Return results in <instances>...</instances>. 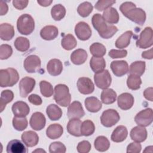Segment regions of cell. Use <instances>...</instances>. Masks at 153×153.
<instances>
[{
	"instance_id": "34",
	"label": "cell",
	"mask_w": 153,
	"mask_h": 153,
	"mask_svg": "<svg viewBox=\"0 0 153 153\" xmlns=\"http://www.w3.org/2000/svg\"><path fill=\"white\" fill-rule=\"evenodd\" d=\"M146 64L143 61H136L132 63L128 69L130 75H133L136 76H141L143 74L145 71Z\"/></svg>"
},
{
	"instance_id": "56",
	"label": "cell",
	"mask_w": 153,
	"mask_h": 153,
	"mask_svg": "<svg viewBox=\"0 0 153 153\" xmlns=\"http://www.w3.org/2000/svg\"><path fill=\"white\" fill-rule=\"evenodd\" d=\"M0 15L4 16L7 14L8 10V5L7 3L3 1H0Z\"/></svg>"
},
{
	"instance_id": "4",
	"label": "cell",
	"mask_w": 153,
	"mask_h": 153,
	"mask_svg": "<svg viewBox=\"0 0 153 153\" xmlns=\"http://www.w3.org/2000/svg\"><path fill=\"white\" fill-rule=\"evenodd\" d=\"M19 79V74L17 70L9 68L0 70V86L1 87H13Z\"/></svg>"
},
{
	"instance_id": "5",
	"label": "cell",
	"mask_w": 153,
	"mask_h": 153,
	"mask_svg": "<svg viewBox=\"0 0 153 153\" xmlns=\"http://www.w3.org/2000/svg\"><path fill=\"white\" fill-rule=\"evenodd\" d=\"M17 28L20 33L25 35H30L35 29V21L33 17L28 14H22L17 19Z\"/></svg>"
},
{
	"instance_id": "16",
	"label": "cell",
	"mask_w": 153,
	"mask_h": 153,
	"mask_svg": "<svg viewBox=\"0 0 153 153\" xmlns=\"http://www.w3.org/2000/svg\"><path fill=\"white\" fill-rule=\"evenodd\" d=\"M111 69L113 74L118 77L126 75L128 72V65L125 60H115L111 63Z\"/></svg>"
},
{
	"instance_id": "12",
	"label": "cell",
	"mask_w": 153,
	"mask_h": 153,
	"mask_svg": "<svg viewBox=\"0 0 153 153\" xmlns=\"http://www.w3.org/2000/svg\"><path fill=\"white\" fill-rule=\"evenodd\" d=\"M36 82L35 79L26 76L23 78L19 82L20 94L22 97H26L33 90Z\"/></svg>"
},
{
	"instance_id": "54",
	"label": "cell",
	"mask_w": 153,
	"mask_h": 153,
	"mask_svg": "<svg viewBox=\"0 0 153 153\" xmlns=\"http://www.w3.org/2000/svg\"><path fill=\"white\" fill-rule=\"evenodd\" d=\"M29 3V1L27 0L24 1H20V0H14L13 1V6L17 10H22L25 8L27 4Z\"/></svg>"
},
{
	"instance_id": "17",
	"label": "cell",
	"mask_w": 153,
	"mask_h": 153,
	"mask_svg": "<svg viewBox=\"0 0 153 153\" xmlns=\"http://www.w3.org/2000/svg\"><path fill=\"white\" fill-rule=\"evenodd\" d=\"M118 107L123 110L130 109L134 104V97L130 93H124L121 94L117 99Z\"/></svg>"
},
{
	"instance_id": "43",
	"label": "cell",
	"mask_w": 153,
	"mask_h": 153,
	"mask_svg": "<svg viewBox=\"0 0 153 153\" xmlns=\"http://www.w3.org/2000/svg\"><path fill=\"white\" fill-rule=\"evenodd\" d=\"M93 7L89 2H84L79 5L77 8L78 14L82 17H88L93 11Z\"/></svg>"
},
{
	"instance_id": "57",
	"label": "cell",
	"mask_w": 153,
	"mask_h": 153,
	"mask_svg": "<svg viewBox=\"0 0 153 153\" xmlns=\"http://www.w3.org/2000/svg\"><path fill=\"white\" fill-rule=\"evenodd\" d=\"M142 57L146 59H152L153 58V53L152 48H151L149 50L142 52Z\"/></svg>"
},
{
	"instance_id": "28",
	"label": "cell",
	"mask_w": 153,
	"mask_h": 153,
	"mask_svg": "<svg viewBox=\"0 0 153 153\" xmlns=\"http://www.w3.org/2000/svg\"><path fill=\"white\" fill-rule=\"evenodd\" d=\"M102 17L106 23L109 24H115L119 21V14L117 10L113 7H109L105 10Z\"/></svg>"
},
{
	"instance_id": "33",
	"label": "cell",
	"mask_w": 153,
	"mask_h": 153,
	"mask_svg": "<svg viewBox=\"0 0 153 153\" xmlns=\"http://www.w3.org/2000/svg\"><path fill=\"white\" fill-rule=\"evenodd\" d=\"M90 66L94 73H98L105 69L106 62L103 57H92L90 60Z\"/></svg>"
},
{
	"instance_id": "10",
	"label": "cell",
	"mask_w": 153,
	"mask_h": 153,
	"mask_svg": "<svg viewBox=\"0 0 153 153\" xmlns=\"http://www.w3.org/2000/svg\"><path fill=\"white\" fill-rule=\"evenodd\" d=\"M41 64V59L38 56L30 55L24 60L23 66L28 73H35L39 71Z\"/></svg>"
},
{
	"instance_id": "13",
	"label": "cell",
	"mask_w": 153,
	"mask_h": 153,
	"mask_svg": "<svg viewBox=\"0 0 153 153\" xmlns=\"http://www.w3.org/2000/svg\"><path fill=\"white\" fill-rule=\"evenodd\" d=\"M67 115L70 119H79L85 115L81 103L78 101H74L69 104Z\"/></svg>"
},
{
	"instance_id": "18",
	"label": "cell",
	"mask_w": 153,
	"mask_h": 153,
	"mask_svg": "<svg viewBox=\"0 0 153 153\" xmlns=\"http://www.w3.org/2000/svg\"><path fill=\"white\" fill-rule=\"evenodd\" d=\"M12 112L15 117H25L29 112L30 108L28 105L23 101H17L15 102L12 106Z\"/></svg>"
},
{
	"instance_id": "6",
	"label": "cell",
	"mask_w": 153,
	"mask_h": 153,
	"mask_svg": "<svg viewBox=\"0 0 153 153\" xmlns=\"http://www.w3.org/2000/svg\"><path fill=\"white\" fill-rule=\"evenodd\" d=\"M153 44V32L151 27H146L140 33L136 45L140 48H147Z\"/></svg>"
},
{
	"instance_id": "9",
	"label": "cell",
	"mask_w": 153,
	"mask_h": 153,
	"mask_svg": "<svg viewBox=\"0 0 153 153\" xmlns=\"http://www.w3.org/2000/svg\"><path fill=\"white\" fill-rule=\"evenodd\" d=\"M153 111L151 108H146L138 112L135 117L136 123L140 127H147L152 122Z\"/></svg>"
},
{
	"instance_id": "14",
	"label": "cell",
	"mask_w": 153,
	"mask_h": 153,
	"mask_svg": "<svg viewBox=\"0 0 153 153\" xmlns=\"http://www.w3.org/2000/svg\"><path fill=\"white\" fill-rule=\"evenodd\" d=\"M77 88L82 94H89L94 90V85L92 81L87 77H81L77 81Z\"/></svg>"
},
{
	"instance_id": "45",
	"label": "cell",
	"mask_w": 153,
	"mask_h": 153,
	"mask_svg": "<svg viewBox=\"0 0 153 153\" xmlns=\"http://www.w3.org/2000/svg\"><path fill=\"white\" fill-rule=\"evenodd\" d=\"M39 87L41 93L43 96L50 97L53 95L54 90L52 85L50 82L46 81H41L39 82Z\"/></svg>"
},
{
	"instance_id": "30",
	"label": "cell",
	"mask_w": 153,
	"mask_h": 153,
	"mask_svg": "<svg viewBox=\"0 0 153 153\" xmlns=\"http://www.w3.org/2000/svg\"><path fill=\"white\" fill-rule=\"evenodd\" d=\"M63 133V128L59 124H53L50 125L46 130L47 136L51 139L59 138Z\"/></svg>"
},
{
	"instance_id": "49",
	"label": "cell",
	"mask_w": 153,
	"mask_h": 153,
	"mask_svg": "<svg viewBox=\"0 0 153 153\" xmlns=\"http://www.w3.org/2000/svg\"><path fill=\"white\" fill-rule=\"evenodd\" d=\"M116 2L115 1H108V0H100L98 1L95 5L94 7L96 10H97L99 11H102L103 10H105L107 8L111 7V5H112L114 4Z\"/></svg>"
},
{
	"instance_id": "24",
	"label": "cell",
	"mask_w": 153,
	"mask_h": 153,
	"mask_svg": "<svg viewBox=\"0 0 153 153\" xmlns=\"http://www.w3.org/2000/svg\"><path fill=\"white\" fill-rule=\"evenodd\" d=\"M84 103L87 110L93 113L99 112L102 107V102L94 96L87 97L85 99Z\"/></svg>"
},
{
	"instance_id": "40",
	"label": "cell",
	"mask_w": 153,
	"mask_h": 153,
	"mask_svg": "<svg viewBox=\"0 0 153 153\" xmlns=\"http://www.w3.org/2000/svg\"><path fill=\"white\" fill-rule=\"evenodd\" d=\"M90 51L93 57H102L104 55H105L106 49L105 47L101 43L94 42L90 45Z\"/></svg>"
},
{
	"instance_id": "19",
	"label": "cell",
	"mask_w": 153,
	"mask_h": 153,
	"mask_svg": "<svg viewBox=\"0 0 153 153\" xmlns=\"http://www.w3.org/2000/svg\"><path fill=\"white\" fill-rule=\"evenodd\" d=\"M21 138L23 142L27 147L35 146L39 142V137L37 133L31 130L24 131L21 136Z\"/></svg>"
},
{
	"instance_id": "42",
	"label": "cell",
	"mask_w": 153,
	"mask_h": 153,
	"mask_svg": "<svg viewBox=\"0 0 153 153\" xmlns=\"http://www.w3.org/2000/svg\"><path fill=\"white\" fill-rule=\"evenodd\" d=\"M14 45L16 50L21 52H25L29 50L30 47V42L27 38L19 36L16 39Z\"/></svg>"
},
{
	"instance_id": "25",
	"label": "cell",
	"mask_w": 153,
	"mask_h": 153,
	"mask_svg": "<svg viewBox=\"0 0 153 153\" xmlns=\"http://www.w3.org/2000/svg\"><path fill=\"white\" fill-rule=\"evenodd\" d=\"M87 59V53L84 49H76L71 54V60L74 64L76 65H80L83 64L86 61Z\"/></svg>"
},
{
	"instance_id": "58",
	"label": "cell",
	"mask_w": 153,
	"mask_h": 153,
	"mask_svg": "<svg viewBox=\"0 0 153 153\" xmlns=\"http://www.w3.org/2000/svg\"><path fill=\"white\" fill-rule=\"evenodd\" d=\"M37 2L42 7H48L49 6L52 2V0H38L37 1Z\"/></svg>"
},
{
	"instance_id": "21",
	"label": "cell",
	"mask_w": 153,
	"mask_h": 153,
	"mask_svg": "<svg viewBox=\"0 0 153 153\" xmlns=\"http://www.w3.org/2000/svg\"><path fill=\"white\" fill-rule=\"evenodd\" d=\"M7 153H27V149L19 140L14 139L10 141L7 146Z\"/></svg>"
},
{
	"instance_id": "35",
	"label": "cell",
	"mask_w": 153,
	"mask_h": 153,
	"mask_svg": "<svg viewBox=\"0 0 153 153\" xmlns=\"http://www.w3.org/2000/svg\"><path fill=\"white\" fill-rule=\"evenodd\" d=\"M100 98L104 104H112L116 100L117 93L113 89L106 88L102 91Z\"/></svg>"
},
{
	"instance_id": "7",
	"label": "cell",
	"mask_w": 153,
	"mask_h": 153,
	"mask_svg": "<svg viewBox=\"0 0 153 153\" xmlns=\"http://www.w3.org/2000/svg\"><path fill=\"white\" fill-rule=\"evenodd\" d=\"M120 119V115L116 110L109 109L103 112L100 117V122L103 126L111 127L117 124Z\"/></svg>"
},
{
	"instance_id": "41",
	"label": "cell",
	"mask_w": 153,
	"mask_h": 153,
	"mask_svg": "<svg viewBox=\"0 0 153 153\" xmlns=\"http://www.w3.org/2000/svg\"><path fill=\"white\" fill-rule=\"evenodd\" d=\"M95 126L92 121L87 120L82 123L80 129L82 136H89L93 134Z\"/></svg>"
},
{
	"instance_id": "20",
	"label": "cell",
	"mask_w": 153,
	"mask_h": 153,
	"mask_svg": "<svg viewBox=\"0 0 153 153\" xmlns=\"http://www.w3.org/2000/svg\"><path fill=\"white\" fill-rule=\"evenodd\" d=\"M131 139L136 142H143L147 138V131L145 128L140 126H136L130 131Z\"/></svg>"
},
{
	"instance_id": "29",
	"label": "cell",
	"mask_w": 153,
	"mask_h": 153,
	"mask_svg": "<svg viewBox=\"0 0 153 153\" xmlns=\"http://www.w3.org/2000/svg\"><path fill=\"white\" fill-rule=\"evenodd\" d=\"M82 122L79 119H71L67 124V130L68 133L74 136L80 137L81 133V126Z\"/></svg>"
},
{
	"instance_id": "46",
	"label": "cell",
	"mask_w": 153,
	"mask_h": 153,
	"mask_svg": "<svg viewBox=\"0 0 153 153\" xmlns=\"http://www.w3.org/2000/svg\"><path fill=\"white\" fill-rule=\"evenodd\" d=\"M13 127L17 131H23L27 127V120L25 117H14L13 118Z\"/></svg>"
},
{
	"instance_id": "44",
	"label": "cell",
	"mask_w": 153,
	"mask_h": 153,
	"mask_svg": "<svg viewBox=\"0 0 153 153\" xmlns=\"http://www.w3.org/2000/svg\"><path fill=\"white\" fill-rule=\"evenodd\" d=\"M142 80L140 76L133 75H128L127 79V85L128 88L133 90H138L140 88Z\"/></svg>"
},
{
	"instance_id": "59",
	"label": "cell",
	"mask_w": 153,
	"mask_h": 153,
	"mask_svg": "<svg viewBox=\"0 0 153 153\" xmlns=\"http://www.w3.org/2000/svg\"><path fill=\"white\" fill-rule=\"evenodd\" d=\"M152 148H153V146H147V147H146L145 149L143 151V152H151V153H152V152H151V151H149V149L152 150Z\"/></svg>"
},
{
	"instance_id": "1",
	"label": "cell",
	"mask_w": 153,
	"mask_h": 153,
	"mask_svg": "<svg viewBox=\"0 0 153 153\" xmlns=\"http://www.w3.org/2000/svg\"><path fill=\"white\" fill-rule=\"evenodd\" d=\"M120 10L123 14L131 21L143 25L146 20V13L140 8H137L132 2H123L120 7Z\"/></svg>"
},
{
	"instance_id": "36",
	"label": "cell",
	"mask_w": 153,
	"mask_h": 153,
	"mask_svg": "<svg viewBox=\"0 0 153 153\" xmlns=\"http://www.w3.org/2000/svg\"><path fill=\"white\" fill-rule=\"evenodd\" d=\"M94 146L97 151L99 152H105L109 148L110 142L105 136H99L95 139Z\"/></svg>"
},
{
	"instance_id": "27",
	"label": "cell",
	"mask_w": 153,
	"mask_h": 153,
	"mask_svg": "<svg viewBox=\"0 0 153 153\" xmlns=\"http://www.w3.org/2000/svg\"><path fill=\"white\" fill-rule=\"evenodd\" d=\"M14 36V27L8 23H1L0 25V37L2 40L10 41Z\"/></svg>"
},
{
	"instance_id": "55",
	"label": "cell",
	"mask_w": 153,
	"mask_h": 153,
	"mask_svg": "<svg viewBox=\"0 0 153 153\" xmlns=\"http://www.w3.org/2000/svg\"><path fill=\"white\" fill-rule=\"evenodd\" d=\"M152 91H153V88L152 87H151L147 88L143 91V96H144L145 98L151 102L153 101Z\"/></svg>"
},
{
	"instance_id": "37",
	"label": "cell",
	"mask_w": 153,
	"mask_h": 153,
	"mask_svg": "<svg viewBox=\"0 0 153 153\" xmlns=\"http://www.w3.org/2000/svg\"><path fill=\"white\" fill-rule=\"evenodd\" d=\"M61 45L65 50H71L76 46L77 41L72 34H67L63 37L61 41Z\"/></svg>"
},
{
	"instance_id": "60",
	"label": "cell",
	"mask_w": 153,
	"mask_h": 153,
	"mask_svg": "<svg viewBox=\"0 0 153 153\" xmlns=\"http://www.w3.org/2000/svg\"><path fill=\"white\" fill-rule=\"evenodd\" d=\"M32 152H33H33H41V153H42V152H45V151H44V149H41V148H39V149H35V151H33Z\"/></svg>"
},
{
	"instance_id": "32",
	"label": "cell",
	"mask_w": 153,
	"mask_h": 153,
	"mask_svg": "<svg viewBox=\"0 0 153 153\" xmlns=\"http://www.w3.org/2000/svg\"><path fill=\"white\" fill-rule=\"evenodd\" d=\"M133 32L127 30L123 33L115 41V47L119 49L127 47L130 43V39L133 36Z\"/></svg>"
},
{
	"instance_id": "23",
	"label": "cell",
	"mask_w": 153,
	"mask_h": 153,
	"mask_svg": "<svg viewBox=\"0 0 153 153\" xmlns=\"http://www.w3.org/2000/svg\"><path fill=\"white\" fill-rule=\"evenodd\" d=\"M59 30L56 26L48 25L44 27L40 31L41 37L45 40L50 41L54 39L58 35Z\"/></svg>"
},
{
	"instance_id": "50",
	"label": "cell",
	"mask_w": 153,
	"mask_h": 153,
	"mask_svg": "<svg viewBox=\"0 0 153 153\" xmlns=\"http://www.w3.org/2000/svg\"><path fill=\"white\" fill-rule=\"evenodd\" d=\"M91 148V144L88 141L82 140L78 143L76 149L79 153H88L90 152Z\"/></svg>"
},
{
	"instance_id": "48",
	"label": "cell",
	"mask_w": 153,
	"mask_h": 153,
	"mask_svg": "<svg viewBox=\"0 0 153 153\" xmlns=\"http://www.w3.org/2000/svg\"><path fill=\"white\" fill-rule=\"evenodd\" d=\"M66 151V146L63 143H62L60 142H53L49 146V152L50 153H53V152L65 153Z\"/></svg>"
},
{
	"instance_id": "11",
	"label": "cell",
	"mask_w": 153,
	"mask_h": 153,
	"mask_svg": "<svg viewBox=\"0 0 153 153\" xmlns=\"http://www.w3.org/2000/svg\"><path fill=\"white\" fill-rule=\"evenodd\" d=\"M75 33L79 39L86 41L90 38L92 32L90 26L87 23L80 22L75 26Z\"/></svg>"
},
{
	"instance_id": "38",
	"label": "cell",
	"mask_w": 153,
	"mask_h": 153,
	"mask_svg": "<svg viewBox=\"0 0 153 153\" xmlns=\"http://www.w3.org/2000/svg\"><path fill=\"white\" fill-rule=\"evenodd\" d=\"M66 14V9L61 4L54 5L51 10V15L52 18L56 21L61 20Z\"/></svg>"
},
{
	"instance_id": "47",
	"label": "cell",
	"mask_w": 153,
	"mask_h": 153,
	"mask_svg": "<svg viewBox=\"0 0 153 153\" xmlns=\"http://www.w3.org/2000/svg\"><path fill=\"white\" fill-rule=\"evenodd\" d=\"M13 53L12 47L8 44H2L0 46V59L5 60L8 59Z\"/></svg>"
},
{
	"instance_id": "8",
	"label": "cell",
	"mask_w": 153,
	"mask_h": 153,
	"mask_svg": "<svg viewBox=\"0 0 153 153\" xmlns=\"http://www.w3.org/2000/svg\"><path fill=\"white\" fill-rule=\"evenodd\" d=\"M94 80L96 85L98 88L105 90L110 86L112 78L109 71L106 69H104L100 72L95 73Z\"/></svg>"
},
{
	"instance_id": "52",
	"label": "cell",
	"mask_w": 153,
	"mask_h": 153,
	"mask_svg": "<svg viewBox=\"0 0 153 153\" xmlns=\"http://www.w3.org/2000/svg\"><path fill=\"white\" fill-rule=\"evenodd\" d=\"M142 146L139 142H131L127 147V153H139L141 151Z\"/></svg>"
},
{
	"instance_id": "2",
	"label": "cell",
	"mask_w": 153,
	"mask_h": 153,
	"mask_svg": "<svg viewBox=\"0 0 153 153\" xmlns=\"http://www.w3.org/2000/svg\"><path fill=\"white\" fill-rule=\"evenodd\" d=\"M94 28L98 32L99 35L103 39H109L113 36L118 31L115 26L108 25L100 14H95L91 19Z\"/></svg>"
},
{
	"instance_id": "3",
	"label": "cell",
	"mask_w": 153,
	"mask_h": 153,
	"mask_svg": "<svg viewBox=\"0 0 153 153\" xmlns=\"http://www.w3.org/2000/svg\"><path fill=\"white\" fill-rule=\"evenodd\" d=\"M54 99L56 103L61 106L66 107L69 105L71 96L68 87L65 84H59L54 87Z\"/></svg>"
},
{
	"instance_id": "15",
	"label": "cell",
	"mask_w": 153,
	"mask_h": 153,
	"mask_svg": "<svg viewBox=\"0 0 153 153\" xmlns=\"http://www.w3.org/2000/svg\"><path fill=\"white\" fill-rule=\"evenodd\" d=\"M45 117L44 115L40 112H36L32 114L29 121L31 128L36 131L43 129L45 126Z\"/></svg>"
},
{
	"instance_id": "39",
	"label": "cell",
	"mask_w": 153,
	"mask_h": 153,
	"mask_svg": "<svg viewBox=\"0 0 153 153\" xmlns=\"http://www.w3.org/2000/svg\"><path fill=\"white\" fill-rule=\"evenodd\" d=\"M14 98V93L11 90H3L1 94L0 99V109L2 112L5 109L7 103L11 102Z\"/></svg>"
},
{
	"instance_id": "31",
	"label": "cell",
	"mask_w": 153,
	"mask_h": 153,
	"mask_svg": "<svg viewBox=\"0 0 153 153\" xmlns=\"http://www.w3.org/2000/svg\"><path fill=\"white\" fill-rule=\"evenodd\" d=\"M46 113L51 121L59 120L62 116V111L60 108L55 104L49 105L46 109Z\"/></svg>"
},
{
	"instance_id": "51",
	"label": "cell",
	"mask_w": 153,
	"mask_h": 153,
	"mask_svg": "<svg viewBox=\"0 0 153 153\" xmlns=\"http://www.w3.org/2000/svg\"><path fill=\"white\" fill-rule=\"evenodd\" d=\"M109 56L112 59L123 58L127 55V51L126 50H115L112 49L108 53Z\"/></svg>"
},
{
	"instance_id": "26",
	"label": "cell",
	"mask_w": 153,
	"mask_h": 153,
	"mask_svg": "<svg viewBox=\"0 0 153 153\" xmlns=\"http://www.w3.org/2000/svg\"><path fill=\"white\" fill-rule=\"evenodd\" d=\"M128 131L124 126H117L111 134V140L114 142H121L127 137Z\"/></svg>"
},
{
	"instance_id": "22",
	"label": "cell",
	"mask_w": 153,
	"mask_h": 153,
	"mask_svg": "<svg viewBox=\"0 0 153 153\" xmlns=\"http://www.w3.org/2000/svg\"><path fill=\"white\" fill-rule=\"evenodd\" d=\"M47 69L48 74L51 76H57L62 72L63 64L60 60L53 59L48 62Z\"/></svg>"
},
{
	"instance_id": "53",
	"label": "cell",
	"mask_w": 153,
	"mask_h": 153,
	"mask_svg": "<svg viewBox=\"0 0 153 153\" xmlns=\"http://www.w3.org/2000/svg\"><path fill=\"white\" fill-rule=\"evenodd\" d=\"M28 100L32 104L36 106L41 105L42 103L41 97L36 94H30L28 97Z\"/></svg>"
}]
</instances>
